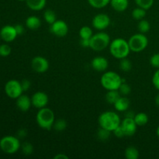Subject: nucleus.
<instances>
[{"label":"nucleus","instance_id":"obj_18","mask_svg":"<svg viewBox=\"0 0 159 159\" xmlns=\"http://www.w3.org/2000/svg\"><path fill=\"white\" fill-rule=\"evenodd\" d=\"M47 0H26V6L34 11L42 10L46 6Z\"/></svg>","mask_w":159,"mask_h":159},{"label":"nucleus","instance_id":"obj_32","mask_svg":"<svg viewBox=\"0 0 159 159\" xmlns=\"http://www.w3.org/2000/svg\"><path fill=\"white\" fill-rule=\"evenodd\" d=\"M134 1L138 7L142 8L145 10L151 9L154 4V0H134Z\"/></svg>","mask_w":159,"mask_h":159},{"label":"nucleus","instance_id":"obj_14","mask_svg":"<svg viewBox=\"0 0 159 159\" xmlns=\"http://www.w3.org/2000/svg\"><path fill=\"white\" fill-rule=\"evenodd\" d=\"M18 34H17L14 26L6 25V26H3L0 30V37L6 43L12 42L16 38Z\"/></svg>","mask_w":159,"mask_h":159},{"label":"nucleus","instance_id":"obj_5","mask_svg":"<svg viewBox=\"0 0 159 159\" xmlns=\"http://www.w3.org/2000/svg\"><path fill=\"white\" fill-rule=\"evenodd\" d=\"M21 148L20 139L17 137L7 135L0 140V149L7 155L16 153Z\"/></svg>","mask_w":159,"mask_h":159},{"label":"nucleus","instance_id":"obj_22","mask_svg":"<svg viewBox=\"0 0 159 159\" xmlns=\"http://www.w3.org/2000/svg\"><path fill=\"white\" fill-rule=\"evenodd\" d=\"M134 120L137 125L141 127V126L146 125L148 123L149 118L147 113L141 112V113H138L137 114H135Z\"/></svg>","mask_w":159,"mask_h":159},{"label":"nucleus","instance_id":"obj_35","mask_svg":"<svg viewBox=\"0 0 159 159\" xmlns=\"http://www.w3.org/2000/svg\"><path fill=\"white\" fill-rule=\"evenodd\" d=\"M11 52H12V49L9 44L3 43L0 45V56L1 57H8L10 55Z\"/></svg>","mask_w":159,"mask_h":159},{"label":"nucleus","instance_id":"obj_45","mask_svg":"<svg viewBox=\"0 0 159 159\" xmlns=\"http://www.w3.org/2000/svg\"><path fill=\"white\" fill-rule=\"evenodd\" d=\"M156 134H157V136H158V138H159V125H158V127H157V130H156Z\"/></svg>","mask_w":159,"mask_h":159},{"label":"nucleus","instance_id":"obj_23","mask_svg":"<svg viewBox=\"0 0 159 159\" xmlns=\"http://www.w3.org/2000/svg\"><path fill=\"white\" fill-rule=\"evenodd\" d=\"M124 155L127 159H138L139 158V152L134 146H129L126 148Z\"/></svg>","mask_w":159,"mask_h":159},{"label":"nucleus","instance_id":"obj_33","mask_svg":"<svg viewBox=\"0 0 159 159\" xmlns=\"http://www.w3.org/2000/svg\"><path fill=\"white\" fill-rule=\"evenodd\" d=\"M118 90H119L120 93L122 96H125L130 94V92H131V88H130V85H129L124 79V80H123L122 84L120 85V86L119 89Z\"/></svg>","mask_w":159,"mask_h":159},{"label":"nucleus","instance_id":"obj_13","mask_svg":"<svg viewBox=\"0 0 159 159\" xmlns=\"http://www.w3.org/2000/svg\"><path fill=\"white\" fill-rule=\"evenodd\" d=\"M120 127H122L125 137H131L136 133L138 125L135 123L134 118L125 117L121 120Z\"/></svg>","mask_w":159,"mask_h":159},{"label":"nucleus","instance_id":"obj_38","mask_svg":"<svg viewBox=\"0 0 159 159\" xmlns=\"http://www.w3.org/2000/svg\"><path fill=\"white\" fill-rule=\"evenodd\" d=\"M113 134L116 137V138H123V137H125L124 130H123L122 127H120V125L118 127H116V128L113 130Z\"/></svg>","mask_w":159,"mask_h":159},{"label":"nucleus","instance_id":"obj_42","mask_svg":"<svg viewBox=\"0 0 159 159\" xmlns=\"http://www.w3.org/2000/svg\"><path fill=\"white\" fill-rule=\"evenodd\" d=\"M80 45L82 48H90V40L87 39H81Z\"/></svg>","mask_w":159,"mask_h":159},{"label":"nucleus","instance_id":"obj_44","mask_svg":"<svg viewBox=\"0 0 159 159\" xmlns=\"http://www.w3.org/2000/svg\"><path fill=\"white\" fill-rule=\"evenodd\" d=\"M155 103H156V105L158 107H159V93L157 95L156 97H155Z\"/></svg>","mask_w":159,"mask_h":159},{"label":"nucleus","instance_id":"obj_8","mask_svg":"<svg viewBox=\"0 0 159 159\" xmlns=\"http://www.w3.org/2000/svg\"><path fill=\"white\" fill-rule=\"evenodd\" d=\"M23 92L21 82L16 79L8 81L5 85V93L10 99H16L19 96L23 94Z\"/></svg>","mask_w":159,"mask_h":159},{"label":"nucleus","instance_id":"obj_7","mask_svg":"<svg viewBox=\"0 0 159 159\" xmlns=\"http://www.w3.org/2000/svg\"><path fill=\"white\" fill-rule=\"evenodd\" d=\"M130 51L133 52H141L147 48L148 45V39L144 34H135L132 35L128 40Z\"/></svg>","mask_w":159,"mask_h":159},{"label":"nucleus","instance_id":"obj_41","mask_svg":"<svg viewBox=\"0 0 159 159\" xmlns=\"http://www.w3.org/2000/svg\"><path fill=\"white\" fill-rule=\"evenodd\" d=\"M15 26V29H16V33H17V34H18V36L22 35V34L24 33L25 30H24V27H23V25L16 24V26Z\"/></svg>","mask_w":159,"mask_h":159},{"label":"nucleus","instance_id":"obj_15","mask_svg":"<svg viewBox=\"0 0 159 159\" xmlns=\"http://www.w3.org/2000/svg\"><path fill=\"white\" fill-rule=\"evenodd\" d=\"M108 61L106 57H102V56H98V57H94L91 61V66L95 71H105L108 68Z\"/></svg>","mask_w":159,"mask_h":159},{"label":"nucleus","instance_id":"obj_40","mask_svg":"<svg viewBox=\"0 0 159 159\" xmlns=\"http://www.w3.org/2000/svg\"><path fill=\"white\" fill-rule=\"evenodd\" d=\"M26 134H27V132H26V129L22 128L20 130H19L18 132H17V138L19 139H23V138H26Z\"/></svg>","mask_w":159,"mask_h":159},{"label":"nucleus","instance_id":"obj_12","mask_svg":"<svg viewBox=\"0 0 159 159\" xmlns=\"http://www.w3.org/2000/svg\"><path fill=\"white\" fill-rule=\"evenodd\" d=\"M49 102V97L43 92H37L31 96L32 106L37 109H41L46 107Z\"/></svg>","mask_w":159,"mask_h":159},{"label":"nucleus","instance_id":"obj_16","mask_svg":"<svg viewBox=\"0 0 159 159\" xmlns=\"http://www.w3.org/2000/svg\"><path fill=\"white\" fill-rule=\"evenodd\" d=\"M31 106V98H30L27 95L22 94L16 99V107L20 111L27 112Z\"/></svg>","mask_w":159,"mask_h":159},{"label":"nucleus","instance_id":"obj_3","mask_svg":"<svg viewBox=\"0 0 159 159\" xmlns=\"http://www.w3.org/2000/svg\"><path fill=\"white\" fill-rule=\"evenodd\" d=\"M37 124L43 130H50L53 128V125L55 121V116L52 110L48 107L39 109L36 116Z\"/></svg>","mask_w":159,"mask_h":159},{"label":"nucleus","instance_id":"obj_9","mask_svg":"<svg viewBox=\"0 0 159 159\" xmlns=\"http://www.w3.org/2000/svg\"><path fill=\"white\" fill-rule=\"evenodd\" d=\"M110 23H111V20L107 14L98 13L93 17L92 25L97 30L102 31L110 26Z\"/></svg>","mask_w":159,"mask_h":159},{"label":"nucleus","instance_id":"obj_34","mask_svg":"<svg viewBox=\"0 0 159 159\" xmlns=\"http://www.w3.org/2000/svg\"><path fill=\"white\" fill-rule=\"evenodd\" d=\"M21 150L22 152L25 155H30L34 152V147H33L32 144L29 142H24L23 144H21Z\"/></svg>","mask_w":159,"mask_h":159},{"label":"nucleus","instance_id":"obj_10","mask_svg":"<svg viewBox=\"0 0 159 159\" xmlns=\"http://www.w3.org/2000/svg\"><path fill=\"white\" fill-rule=\"evenodd\" d=\"M31 67L35 72L41 74L46 72L49 68V62L45 57L41 56L34 57L31 61Z\"/></svg>","mask_w":159,"mask_h":159},{"label":"nucleus","instance_id":"obj_4","mask_svg":"<svg viewBox=\"0 0 159 159\" xmlns=\"http://www.w3.org/2000/svg\"><path fill=\"white\" fill-rule=\"evenodd\" d=\"M124 79L120 76L119 74L113 71H109L103 73L101 76L100 83L105 89L118 90L122 84Z\"/></svg>","mask_w":159,"mask_h":159},{"label":"nucleus","instance_id":"obj_20","mask_svg":"<svg viewBox=\"0 0 159 159\" xmlns=\"http://www.w3.org/2000/svg\"><path fill=\"white\" fill-rule=\"evenodd\" d=\"M41 25V21L36 16H30L26 20V26L31 30H36L39 29Z\"/></svg>","mask_w":159,"mask_h":159},{"label":"nucleus","instance_id":"obj_24","mask_svg":"<svg viewBox=\"0 0 159 159\" xmlns=\"http://www.w3.org/2000/svg\"><path fill=\"white\" fill-rule=\"evenodd\" d=\"M43 19L47 23L51 25L57 20V16H56V14L54 11L51 10V9H47L43 12Z\"/></svg>","mask_w":159,"mask_h":159},{"label":"nucleus","instance_id":"obj_29","mask_svg":"<svg viewBox=\"0 0 159 159\" xmlns=\"http://www.w3.org/2000/svg\"><path fill=\"white\" fill-rule=\"evenodd\" d=\"M110 135H111V131L106 129L102 128L99 127V129L97 131V138L99 141H106L110 138Z\"/></svg>","mask_w":159,"mask_h":159},{"label":"nucleus","instance_id":"obj_19","mask_svg":"<svg viewBox=\"0 0 159 159\" xmlns=\"http://www.w3.org/2000/svg\"><path fill=\"white\" fill-rule=\"evenodd\" d=\"M110 4L115 11L122 12L128 7V0H110Z\"/></svg>","mask_w":159,"mask_h":159},{"label":"nucleus","instance_id":"obj_1","mask_svg":"<svg viewBox=\"0 0 159 159\" xmlns=\"http://www.w3.org/2000/svg\"><path fill=\"white\" fill-rule=\"evenodd\" d=\"M109 48L111 55L119 60L127 57L130 52L128 40L123 38H116L110 42Z\"/></svg>","mask_w":159,"mask_h":159},{"label":"nucleus","instance_id":"obj_21","mask_svg":"<svg viewBox=\"0 0 159 159\" xmlns=\"http://www.w3.org/2000/svg\"><path fill=\"white\" fill-rule=\"evenodd\" d=\"M120 96L121 94L120 93L119 90H108L105 96V99L109 104L113 105Z\"/></svg>","mask_w":159,"mask_h":159},{"label":"nucleus","instance_id":"obj_2","mask_svg":"<svg viewBox=\"0 0 159 159\" xmlns=\"http://www.w3.org/2000/svg\"><path fill=\"white\" fill-rule=\"evenodd\" d=\"M99 127L113 132L120 125L121 120L120 116L113 111H106L101 113L98 119Z\"/></svg>","mask_w":159,"mask_h":159},{"label":"nucleus","instance_id":"obj_37","mask_svg":"<svg viewBox=\"0 0 159 159\" xmlns=\"http://www.w3.org/2000/svg\"><path fill=\"white\" fill-rule=\"evenodd\" d=\"M152 84L155 89L159 90V68L157 69V71L154 73L152 76Z\"/></svg>","mask_w":159,"mask_h":159},{"label":"nucleus","instance_id":"obj_31","mask_svg":"<svg viewBox=\"0 0 159 159\" xmlns=\"http://www.w3.org/2000/svg\"><path fill=\"white\" fill-rule=\"evenodd\" d=\"M67 121L65 119L56 120L53 125V128L57 131H63L67 127Z\"/></svg>","mask_w":159,"mask_h":159},{"label":"nucleus","instance_id":"obj_11","mask_svg":"<svg viewBox=\"0 0 159 159\" xmlns=\"http://www.w3.org/2000/svg\"><path fill=\"white\" fill-rule=\"evenodd\" d=\"M51 32L56 37H65L68 33V24L64 20H56L51 25Z\"/></svg>","mask_w":159,"mask_h":159},{"label":"nucleus","instance_id":"obj_36","mask_svg":"<svg viewBox=\"0 0 159 159\" xmlns=\"http://www.w3.org/2000/svg\"><path fill=\"white\" fill-rule=\"evenodd\" d=\"M150 64L153 68H159V53L154 54L150 58Z\"/></svg>","mask_w":159,"mask_h":159},{"label":"nucleus","instance_id":"obj_27","mask_svg":"<svg viewBox=\"0 0 159 159\" xmlns=\"http://www.w3.org/2000/svg\"><path fill=\"white\" fill-rule=\"evenodd\" d=\"M146 10L141 7H137L132 11V17L136 20H141L145 17Z\"/></svg>","mask_w":159,"mask_h":159},{"label":"nucleus","instance_id":"obj_26","mask_svg":"<svg viewBox=\"0 0 159 159\" xmlns=\"http://www.w3.org/2000/svg\"><path fill=\"white\" fill-rule=\"evenodd\" d=\"M90 6L96 9H102L110 3V0H88Z\"/></svg>","mask_w":159,"mask_h":159},{"label":"nucleus","instance_id":"obj_6","mask_svg":"<svg viewBox=\"0 0 159 159\" xmlns=\"http://www.w3.org/2000/svg\"><path fill=\"white\" fill-rule=\"evenodd\" d=\"M110 37L108 34L100 31L97 34H93V37L90 38L89 48L96 51H103L110 45Z\"/></svg>","mask_w":159,"mask_h":159},{"label":"nucleus","instance_id":"obj_43","mask_svg":"<svg viewBox=\"0 0 159 159\" xmlns=\"http://www.w3.org/2000/svg\"><path fill=\"white\" fill-rule=\"evenodd\" d=\"M54 159H68V155H65L64 153H58L54 157Z\"/></svg>","mask_w":159,"mask_h":159},{"label":"nucleus","instance_id":"obj_39","mask_svg":"<svg viewBox=\"0 0 159 159\" xmlns=\"http://www.w3.org/2000/svg\"><path fill=\"white\" fill-rule=\"evenodd\" d=\"M21 85H22V88H23V92H26L27 90L30 89L31 86V82L30 81H29L28 79H24L21 82Z\"/></svg>","mask_w":159,"mask_h":159},{"label":"nucleus","instance_id":"obj_46","mask_svg":"<svg viewBox=\"0 0 159 159\" xmlns=\"http://www.w3.org/2000/svg\"><path fill=\"white\" fill-rule=\"evenodd\" d=\"M18 1H20V2H23V1H26V0H18Z\"/></svg>","mask_w":159,"mask_h":159},{"label":"nucleus","instance_id":"obj_28","mask_svg":"<svg viewBox=\"0 0 159 159\" xmlns=\"http://www.w3.org/2000/svg\"><path fill=\"white\" fill-rule=\"evenodd\" d=\"M138 28V30H139V33H141V34H146V33L148 32L151 29L150 23H149L148 20H144V19L139 20Z\"/></svg>","mask_w":159,"mask_h":159},{"label":"nucleus","instance_id":"obj_17","mask_svg":"<svg viewBox=\"0 0 159 159\" xmlns=\"http://www.w3.org/2000/svg\"><path fill=\"white\" fill-rule=\"evenodd\" d=\"M130 99L128 98L125 97L124 96H120L117 100L116 101L113 107H114L115 110L118 112H125L130 107Z\"/></svg>","mask_w":159,"mask_h":159},{"label":"nucleus","instance_id":"obj_30","mask_svg":"<svg viewBox=\"0 0 159 159\" xmlns=\"http://www.w3.org/2000/svg\"><path fill=\"white\" fill-rule=\"evenodd\" d=\"M120 68L121 71L128 72L132 68L131 61L127 57L120 59Z\"/></svg>","mask_w":159,"mask_h":159},{"label":"nucleus","instance_id":"obj_25","mask_svg":"<svg viewBox=\"0 0 159 159\" xmlns=\"http://www.w3.org/2000/svg\"><path fill=\"white\" fill-rule=\"evenodd\" d=\"M93 35V30L89 26H82L79 30V37L81 39H87V40H90Z\"/></svg>","mask_w":159,"mask_h":159}]
</instances>
